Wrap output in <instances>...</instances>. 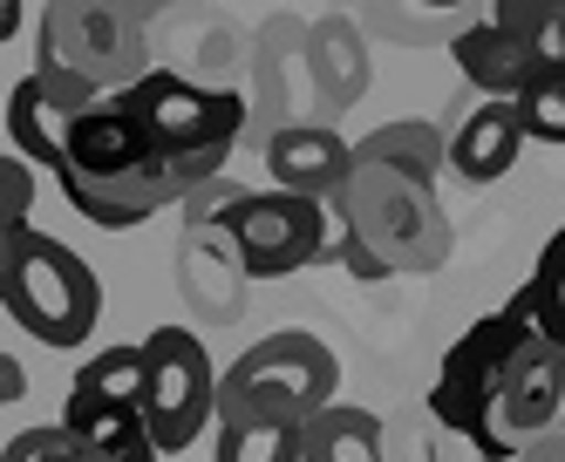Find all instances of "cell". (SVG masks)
Wrapping results in <instances>:
<instances>
[{
	"label": "cell",
	"mask_w": 565,
	"mask_h": 462,
	"mask_svg": "<svg viewBox=\"0 0 565 462\" xmlns=\"http://www.w3.org/2000/svg\"><path fill=\"white\" fill-rule=\"evenodd\" d=\"M55 178H62L68 212L103 225V232H130V225L171 212V204H184L198 191V178L157 150L143 137V122L116 96H96L75 116V137H68V157Z\"/></svg>",
	"instance_id": "1"
},
{
	"label": "cell",
	"mask_w": 565,
	"mask_h": 462,
	"mask_svg": "<svg viewBox=\"0 0 565 462\" xmlns=\"http://www.w3.org/2000/svg\"><path fill=\"white\" fill-rule=\"evenodd\" d=\"M328 204H334V218L388 266V279L395 272H436L450 259V212H443L429 171H409V163L354 150L348 184Z\"/></svg>",
	"instance_id": "2"
},
{
	"label": "cell",
	"mask_w": 565,
	"mask_h": 462,
	"mask_svg": "<svg viewBox=\"0 0 565 462\" xmlns=\"http://www.w3.org/2000/svg\"><path fill=\"white\" fill-rule=\"evenodd\" d=\"M334 395H341L334 347L300 333V326H279L218 374V422H287V429H300Z\"/></svg>",
	"instance_id": "3"
},
{
	"label": "cell",
	"mask_w": 565,
	"mask_h": 462,
	"mask_svg": "<svg viewBox=\"0 0 565 462\" xmlns=\"http://www.w3.org/2000/svg\"><path fill=\"white\" fill-rule=\"evenodd\" d=\"M116 103H124L143 122V137L171 163H184L198 184L225 178L238 137H246V96L212 89V82H191V75H171V68L137 75L130 89H116Z\"/></svg>",
	"instance_id": "4"
},
{
	"label": "cell",
	"mask_w": 565,
	"mask_h": 462,
	"mask_svg": "<svg viewBox=\"0 0 565 462\" xmlns=\"http://www.w3.org/2000/svg\"><path fill=\"white\" fill-rule=\"evenodd\" d=\"M0 313H8L28 341H42L55 354L83 347L96 320H103V286L96 266L75 245H62L55 232H21V259L8 272V292H0Z\"/></svg>",
	"instance_id": "5"
},
{
	"label": "cell",
	"mask_w": 565,
	"mask_h": 462,
	"mask_svg": "<svg viewBox=\"0 0 565 462\" xmlns=\"http://www.w3.org/2000/svg\"><path fill=\"white\" fill-rule=\"evenodd\" d=\"M34 68H62L96 96L130 89L137 75H150V14L137 0H49Z\"/></svg>",
	"instance_id": "6"
},
{
	"label": "cell",
	"mask_w": 565,
	"mask_h": 462,
	"mask_svg": "<svg viewBox=\"0 0 565 462\" xmlns=\"http://www.w3.org/2000/svg\"><path fill=\"white\" fill-rule=\"evenodd\" d=\"M518 307L504 313H483L463 341L443 354L436 367V388H429V408L436 422L450 429L463 449H477V462H511L518 449L498 436V388H504V367H511V347H518Z\"/></svg>",
	"instance_id": "7"
},
{
	"label": "cell",
	"mask_w": 565,
	"mask_h": 462,
	"mask_svg": "<svg viewBox=\"0 0 565 462\" xmlns=\"http://www.w3.org/2000/svg\"><path fill=\"white\" fill-rule=\"evenodd\" d=\"M143 388H137V408L157 436L164 455H184L198 436L218 422V374H212V354L191 326H157L143 333Z\"/></svg>",
	"instance_id": "8"
},
{
	"label": "cell",
	"mask_w": 565,
	"mask_h": 462,
	"mask_svg": "<svg viewBox=\"0 0 565 462\" xmlns=\"http://www.w3.org/2000/svg\"><path fill=\"white\" fill-rule=\"evenodd\" d=\"M225 232L246 259V279H287L300 266L328 259V238H334V204L300 197V191H238Z\"/></svg>",
	"instance_id": "9"
},
{
	"label": "cell",
	"mask_w": 565,
	"mask_h": 462,
	"mask_svg": "<svg viewBox=\"0 0 565 462\" xmlns=\"http://www.w3.org/2000/svg\"><path fill=\"white\" fill-rule=\"evenodd\" d=\"M518 347H511V367H504V388H498V436L511 449H524L532 436H545L558 422V408H565V347L545 341L539 320H532V300L518 292Z\"/></svg>",
	"instance_id": "10"
},
{
	"label": "cell",
	"mask_w": 565,
	"mask_h": 462,
	"mask_svg": "<svg viewBox=\"0 0 565 462\" xmlns=\"http://www.w3.org/2000/svg\"><path fill=\"white\" fill-rule=\"evenodd\" d=\"M96 103L89 82H75L62 68H28L14 89H8V137H14V157H28L34 171H62L68 157V137H75V116Z\"/></svg>",
	"instance_id": "11"
},
{
	"label": "cell",
	"mask_w": 565,
	"mask_h": 462,
	"mask_svg": "<svg viewBox=\"0 0 565 462\" xmlns=\"http://www.w3.org/2000/svg\"><path fill=\"white\" fill-rule=\"evenodd\" d=\"M348 163H354V143L334 130V122H279V130L266 137L273 191H300V197L328 204L348 184Z\"/></svg>",
	"instance_id": "12"
},
{
	"label": "cell",
	"mask_w": 565,
	"mask_h": 462,
	"mask_svg": "<svg viewBox=\"0 0 565 462\" xmlns=\"http://www.w3.org/2000/svg\"><path fill=\"white\" fill-rule=\"evenodd\" d=\"M178 286H184V300L205 313L212 326L246 313V259H238V245H232L225 225H191L184 232V245H178Z\"/></svg>",
	"instance_id": "13"
},
{
	"label": "cell",
	"mask_w": 565,
	"mask_h": 462,
	"mask_svg": "<svg viewBox=\"0 0 565 462\" xmlns=\"http://www.w3.org/2000/svg\"><path fill=\"white\" fill-rule=\"evenodd\" d=\"M524 143H532V137H524L518 103L511 96H483L450 130V171L463 184H498V178H511V163H518Z\"/></svg>",
	"instance_id": "14"
},
{
	"label": "cell",
	"mask_w": 565,
	"mask_h": 462,
	"mask_svg": "<svg viewBox=\"0 0 565 462\" xmlns=\"http://www.w3.org/2000/svg\"><path fill=\"white\" fill-rule=\"evenodd\" d=\"M450 55H457V68H463V82L470 89H483V96H524L532 89V62H524V41L518 34H504V28H491V21H463L457 34H450Z\"/></svg>",
	"instance_id": "15"
},
{
	"label": "cell",
	"mask_w": 565,
	"mask_h": 462,
	"mask_svg": "<svg viewBox=\"0 0 565 462\" xmlns=\"http://www.w3.org/2000/svg\"><path fill=\"white\" fill-rule=\"evenodd\" d=\"M307 68H313L320 103H328V109L361 103V96H369V41H361V28L348 14H328L313 28V41H307Z\"/></svg>",
	"instance_id": "16"
},
{
	"label": "cell",
	"mask_w": 565,
	"mask_h": 462,
	"mask_svg": "<svg viewBox=\"0 0 565 462\" xmlns=\"http://www.w3.org/2000/svg\"><path fill=\"white\" fill-rule=\"evenodd\" d=\"M62 429H75L103 462H164V449H157L137 401H124V408H62Z\"/></svg>",
	"instance_id": "17"
},
{
	"label": "cell",
	"mask_w": 565,
	"mask_h": 462,
	"mask_svg": "<svg viewBox=\"0 0 565 462\" xmlns=\"http://www.w3.org/2000/svg\"><path fill=\"white\" fill-rule=\"evenodd\" d=\"M300 455L307 462H382V422L369 408L328 401L313 422H300Z\"/></svg>",
	"instance_id": "18"
},
{
	"label": "cell",
	"mask_w": 565,
	"mask_h": 462,
	"mask_svg": "<svg viewBox=\"0 0 565 462\" xmlns=\"http://www.w3.org/2000/svg\"><path fill=\"white\" fill-rule=\"evenodd\" d=\"M137 388H143V347H103L75 367L68 408H124L137 401Z\"/></svg>",
	"instance_id": "19"
},
{
	"label": "cell",
	"mask_w": 565,
	"mask_h": 462,
	"mask_svg": "<svg viewBox=\"0 0 565 462\" xmlns=\"http://www.w3.org/2000/svg\"><path fill=\"white\" fill-rule=\"evenodd\" d=\"M354 150H361V157L409 163V171H429V178L450 171V137H443L436 122H423V116H395V122H382V130H369Z\"/></svg>",
	"instance_id": "20"
},
{
	"label": "cell",
	"mask_w": 565,
	"mask_h": 462,
	"mask_svg": "<svg viewBox=\"0 0 565 462\" xmlns=\"http://www.w3.org/2000/svg\"><path fill=\"white\" fill-rule=\"evenodd\" d=\"M212 462H307V455H300V429L287 422H218Z\"/></svg>",
	"instance_id": "21"
},
{
	"label": "cell",
	"mask_w": 565,
	"mask_h": 462,
	"mask_svg": "<svg viewBox=\"0 0 565 462\" xmlns=\"http://www.w3.org/2000/svg\"><path fill=\"white\" fill-rule=\"evenodd\" d=\"M524 300H532V320H539L545 341L565 347V225L545 238L539 266H532V286H524Z\"/></svg>",
	"instance_id": "22"
},
{
	"label": "cell",
	"mask_w": 565,
	"mask_h": 462,
	"mask_svg": "<svg viewBox=\"0 0 565 462\" xmlns=\"http://www.w3.org/2000/svg\"><path fill=\"white\" fill-rule=\"evenodd\" d=\"M518 116H524V137L532 143H558L565 150V75H545L518 96Z\"/></svg>",
	"instance_id": "23"
},
{
	"label": "cell",
	"mask_w": 565,
	"mask_h": 462,
	"mask_svg": "<svg viewBox=\"0 0 565 462\" xmlns=\"http://www.w3.org/2000/svg\"><path fill=\"white\" fill-rule=\"evenodd\" d=\"M0 462H103L83 436H75V429H21L8 449H0Z\"/></svg>",
	"instance_id": "24"
},
{
	"label": "cell",
	"mask_w": 565,
	"mask_h": 462,
	"mask_svg": "<svg viewBox=\"0 0 565 462\" xmlns=\"http://www.w3.org/2000/svg\"><path fill=\"white\" fill-rule=\"evenodd\" d=\"M34 191H42V171H34L28 157H8V150H0V225H28Z\"/></svg>",
	"instance_id": "25"
},
{
	"label": "cell",
	"mask_w": 565,
	"mask_h": 462,
	"mask_svg": "<svg viewBox=\"0 0 565 462\" xmlns=\"http://www.w3.org/2000/svg\"><path fill=\"white\" fill-rule=\"evenodd\" d=\"M524 62H532V82H545V75H565V0L532 28V41H524Z\"/></svg>",
	"instance_id": "26"
},
{
	"label": "cell",
	"mask_w": 565,
	"mask_h": 462,
	"mask_svg": "<svg viewBox=\"0 0 565 462\" xmlns=\"http://www.w3.org/2000/svg\"><path fill=\"white\" fill-rule=\"evenodd\" d=\"M552 8H558V0H483V21L504 28V34H518V41H532V28H539Z\"/></svg>",
	"instance_id": "27"
},
{
	"label": "cell",
	"mask_w": 565,
	"mask_h": 462,
	"mask_svg": "<svg viewBox=\"0 0 565 462\" xmlns=\"http://www.w3.org/2000/svg\"><path fill=\"white\" fill-rule=\"evenodd\" d=\"M416 8H423V14H443V21H450V34H457L463 21L483 14V0H416Z\"/></svg>",
	"instance_id": "28"
},
{
	"label": "cell",
	"mask_w": 565,
	"mask_h": 462,
	"mask_svg": "<svg viewBox=\"0 0 565 462\" xmlns=\"http://www.w3.org/2000/svg\"><path fill=\"white\" fill-rule=\"evenodd\" d=\"M21 395H28V367H21L14 354H0V408L21 401Z\"/></svg>",
	"instance_id": "29"
},
{
	"label": "cell",
	"mask_w": 565,
	"mask_h": 462,
	"mask_svg": "<svg viewBox=\"0 0 565 462\" xmlns=\"http://www.w3.org/2000/svg\"><path fill=\"white\" fill-rule=\"evenodd\" d=\"M518 462H565V436H552V429H545V436H532V442L518 449Z\"/></svg>",
	"instance_id": "30"
},
{
	"label": "cell",
	"mask_w": 565,
	"mask_h": 462,
	"mask_svg": "<svg viewBox=\"0 0 565 462\" xmlns=\"http://www.w3.org/2000/svg\"><path fill=\"white\" fill-rule=\"evenodd\" d=\"M21 232H28V225H0V292H8V272H14V259H21Z\"/></svg>",
	"instance_id": "31"
},
{
	"label": "cell",
	"mask_w": 565,
	"mask_h": 462,
	"mask_svg": "<svg viewBox=\"0 0 565 462\" xmlns=\"http://www.w3.org/2000/svg\"><path fill=\"white\" fill-rule=\"evenodd\" d=\"M21 34V0H0V41Z\"/></svg>",
	"instance_id": "32"
},
{
	"label": "cell",
	"mask_w": 565,
	"mask_h": 462,
	"mask_svg": "<svg viewBox=\"0 0 565 462\" xmlns=\"http://www.w3.org/2000/svg\"><path fill=\"white\" fill-rule=\"evenodd\" d=\"M137 8H143V14H157V8H178V0H137Z\"/></svg>",
	"instance_id": "33"
}]
</instances>
